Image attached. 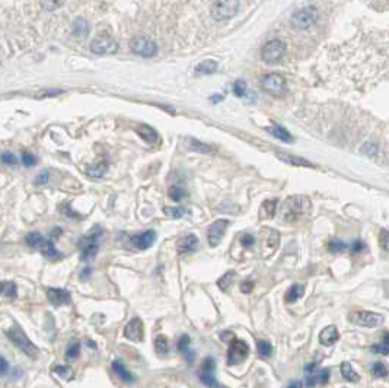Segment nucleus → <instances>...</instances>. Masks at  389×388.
Masks as SVG:
<instances>
[{"label":"nucleus","instance_id":"nucleus-1","mask_svg":"<svg viewBox=\"0 0 389 388\" xmlns=\"http://www.w3.org/2000/svg\"><path fill=\"white\" fill-rule=\"evenodd\" d=\"M312 203L306 196H292L286 200L280 210V218L285 222H296L303 215L309 213Z\"/></svg>","mask_w":389,"mask_h":388},{"label":"nucleus","instance_id":"nucleus-2","mask_svg":"<svg viewBox=\"0 0 389 388\" xmlns=\"http://www.w3.org/2000/svg\"><path fill=\"white\" fill-rule=\"evenodd\" d=\"M101 233H102L101 228L97 225L79 241L80 260L82 261H89V260H92L97 256V253H98V239H99Z\"/></svg>","mask_w":389,"mask_h":388},{"label":"nucleus","instance_id":"nucleus-3","mask_svg":"<svg viewBox=\"0 0 389 388\" xmlns=\"http://www.w3.org/2000/svg\"><path fill=\"white\" fill-rule=\"evenodd\" d=\"M6 336L10 338V341L18 347V349H21L25 355H28L29 358H37L38 356V347L26 337V334L22 332V330H19L18 327H15V329H10V330H7L6 332Z\"/></svg>","mask_w":389,"mask_h":388},{"label":"nucleus","instance_id":"nucleus-4","mask_svg":"<svg viewBox=\"0 0 389 388\" xmlns=\"http://www.w3.org/2000/svg\"><path fill=\"white\" fill-rule=\"evenodd\" d=\"M318 19H319V13H318L316 7L306 6V7L294 12L292 15L290 22H292V25L294 26V28H297V29H308V28H312V26L315 25L318 22Z\"/></svg>","mask_w":389,"mask_h":388},{"label":"nucleus","instance_id":"nucleus-5","mask_svg":"<svg viewBox=\"0 0 389 388\" xmlns=\"http://www.w3.org/2000/svg\"><path fill=\"white\" fill-rule=\"evenodd\" d=\"M261 88L271 97H282L286 91V80L279 73H267L261 78Z\"/></svg>","mask_w":389,"mask_h":388},{"label":"nucleus","instance_id":"nucleus-6","mask_svg":"<svg viewBox=\"0 0 389 388\" xmlns=\"http://www.w3.org/2000/svg\"><path fill=\"white\" fill-rule=\"evenodd\" d=\"M286 46L282 40H273L268 41L261 52V57L267 64H276L279 61H282V58L285 57Z\"/></svg>","mask_w":389,"mask_h":388},{"label":"nucleus","instance_id":"nucleus-7","mask_svg":"<svg viewBox=\"0 0 389 388\" xmlns=\"http://www.w3.org/2000/svg\"><path fill=\"white\" fill-rule=\"evenodd\" d=\"M350 321L360 327L373 329V327H379L381 324H384V317L381 314L370 312V311H356L350 314Z\"/></svg>","mask_w":389,"mask_h":388},{"label":"nucleus","instance_id":"nucleus-8","mask_svg":"<svg viewBox=\"0 0 389 388\" xmlns=\"http://www.w3.org/2000/svg\"><path fill=\"white\" fill-rule=\"evenodd\" d=\"M239 10L238 1H216L211 6V16L216 21H226L235 16Z\"/></svg>","mask_w":389,"mask_h":388},{"label":"nucleus","instance_id":"nucleus-9","mask_svg":"<svg viewBox=\"0 0 389 388\" xmlns=\"http://www.w3.org/2000/svg\"><path fill=\"white\" fill-rule=\"evenodd\" d=\"M248 355H249L248 343L243 341V340L235 338L229 346V350H228V365L234 366V365L243 362L248 358Z\"/></svg>","mask_w":389,"mask_h":388},{"label":"nucleus","instance_id":"nucleus-10","mask_svg":"<svg viewBox=\"0 0 389 388\" xmlns=\"http://www.w3.org/2000/svg\"><path fill=\"white\" fill-rule=\"evenodd\" d=\"M130 49L131 52L142 57H153L157 53V46L146 37H134L130 41Z\"/></svg>","mask_w":389,"mask_h":388},{"label":"nucleus","instance_id":"nucleus-11","mask_svg":"<svg viewBox=\"0 0 389 388\" xmlns=\"http://www.w3.org/2000/svg\"><path fill=\"white\" fill-rule=\"evenodd\" d=\"M214 371H216V362L213 358H206L204 362L201 365V371L198 374V378L200 381L208 388H222L217 381H216V377H214Z\"/></svg>","mask_w":389,"mask_h":388},{"label":"nucleus","instance_id":"nucleus-12","mask_svg":"<svg viewBox=\"0 0 389 388\" xmlns=\"http://www.w3.org/2000/svg\"><path fill=\"white\" fill-rule=\"evenodd\" d=\"M91 50L95 54L104 55V54H115L118 52V44L109 37H97L91 43Z\"/></svg>","mask_w":389,"mask_h":388},{"label":"nucleus","instance_id":"nucleus-13","mask_svg":"<svg viewBox=\"0 0 389 388\" xmlns=\"http://www.w3.org/2000/svg\"><path fill=\"white\" fill-rule=\"evenodd\" d=\"M228 226H229V221L228 219H219V221H216L214 223L210 225V228H208L207 231V239L208 244L211 247H217L220 244V241L223 239V235L226 232Z\"/></svg>","mask_w":389,"mask_h":388},{"label":"nucleus","instance_id":"nucleus-14","mask_svg":"<svg viewBox=\"0 0 389 388\" xmlns=\"http://www.w3.org/2000/svg\"><path fill=\"white\" fill-rule=\"evenodd\" d=\"M124 336L129 338L130 341H142L143 336H145V327H143V321L137 317L131 318L126 329H124Z\"/></svg>","mask_w":389,"mask_h":388},{"label":"nucleus","instance_id":"nucleus-15","mask_svg":"<svg viewBox=\"0 0 389 388\" xmlns=\"http://www.w3.org/2000/svg\"><path fill=\"white\" fill-rule=\"evenodd\" d=\"M47 298L52 305L60 307L70 302V292L66 289H57V287H49L47 289Z\"/></svg>","mask_w":389,"mask_h":388},{"label":"nucleus","instance_id":"nucleus-16","mask_svg":"<svg viewBox=\"0 0 389 388\" xmlns=\"http://www.w3.org/2000/svg\"><path fill=\"white\" fill-rule=\"evenodd\" d=\"M156 239V232L155 231H145L143 233H139V235H134L131 236V244L136 247V248H140V250H147L153 245Z\"/></svg>","mask_w":389,"mask_h":388},{"label":"nucleus","instance_id":"nucleus-17","mask_svg":"<svg viewBox=\"0 0 389 388\" xmlns=\"http://www.w3.org/2000/svg\"><path fill=\"white\" fill-rule=\"evenodd\" d=\"M197 247H198V238L194 233H188L178 241V253L180 254H190V253L195 251Z\"/></svg>","mask_w":389,"mask_h":388},{"label":"nucleus","instance_id":"nucleus-18","mask_svg":"<svg viewBox=\"0 0 389 388\" xmlns=\"http://www.w3.org/2000/svg\"><path fill=\"white\" fill-rule=\"evenodd\" d=\"M338 338H340V333H338L337 327L334 326H328L325 327L321 334H319V341L324 344V346H331L334 343H337Z\"/></svg>","mask_w":389,"mask_h":388},{"label":"nucleus","instance_id":"nucleus-19","mask_svg":"<svg viewBox=\"0 0 389 388\" xmlns=\"http://www.w3.org/2000/svg\"><path fill=\"white\" fill-rule=\"evenodd\" d=\"M72 32H73V35H76L79 38H86L89 35V32H91L89 22L85 18L79 16L72 24Z\"/></svg>","mask_w":389,"mask_h":388},{"label":"nucleus","instance_id":"nucleus-20","mask_svg":"<svg viewBox=\"0 0 389 388\" xmlns=\"http://www.w3.org/2000/svg\"><path fill=\"white\" fill-rule=\"evenodd\" d=\"M277 205H279V200L277 199H268L265 200L261 209H259V218L261 219H270L276 215V210H277Z\"/></svg>","mask_w":389,"mask_h":388},{"label":"nucleus","instance_id":"nucleus-21","mask_svg":"<svg viewBox=\"0 0 389 388\" xmlns=\"http://www.w3.org/2000/svg\"><path fill=\"white\" fill-rule=\"evenodd\" d=\"M112 371L115 372V375H117L121 381H124V383H127V384H133V383H134L133 374L129 372V369L120 362V361H114V362H112Z\"/></svg>","mask_w":389,"mask_h":388},{"label":"nucleus","instance_id":"nucleus-22","mask_svg":"<svg viewBox=\"0 0 389 388\" xmlns=\"http://www.w3.org/2000/svg\"><path fill=\"white\" fill-rule=\"evenodd\" d=\"M40 250H41V254H43L46 259L52 260V261H54V260L61 259V253L54 247L52 241H50V239H46L44 244L40 247Z\"/></svg>","mask_w":389,"mask_h":388},{"label":"nucleus","instance_id":"nucleus-23","mask_svg":"<svg viewBox=\"0 0 389 388\" xmlns=\"http://www.w3.org/2000/svg\"><path fill=\"white\" fill-rule=\"evenodd\" d=\"M190 341H191V340H190V337L187 336V334H184V336L180 337L177 347H178V350L181 352L182 355L185 356V359L191 363L193 361H194V352L188 349V347H190Z\"/></svg>","mask_w":389,"mask_h":388},{"label":"nucleus","instance_id":"nucleus-24","mask_svg":"<svg viewBox=\"0 0 389 388\" xmlns=\"http://www.w3.org/2000/svg\"><path fill=\"white\" fill-rule=\"evenodd\" d=\"M137 133H139L140 137H142L143 140H146L147 143H156V142L159 140L157 131H156L155 129H152L150 126H146V124L140 126V127L137 129Z\"/></svg>","mask_w":389,"mask_h":388},{"label":"nucleus","instance_id":"nucleus-25","mask_svg":"<svg viewBox=\"0 0 389 388\" xmlns=\"http://www.w3.org/2000/svg\"><path fill=\"white\" fill-rule=\"evenodd\" d=\"M188 149L191 152H197V154H211L214 151L213 146H210L207 143H203L200 140H195V139L188 140Z\"/></svg>","mask_w":389,"mask_h":388},{"label":"nucleus","instance_id":"nucleus-26","mask_svg":"<svg viewBox=\"0 0 389 388\" xmlns=\"http://www.w3.org/2000/svg\"><path fill=\"white\" fill-rule=\"evenodd\" d=\"M268 131H270L274 137L283 140L286 143H292V142H293V136H292L285 127H282V126H276V124H274V126L268 127Z\"/></svg>","mask_w":389,"mask_h":388},{"label":"nucleus","instance_id":"nucleus-27","mask_svg":"<svg viewBox=\"0 0 389 388\" xmlns=\"http://www.w3.org/2000/svg\"><path fill=\"white\" fill-rule=\"evenodd\" d=\"M106 169H108V164L102 161V162H98V164H94L92 166H89L86 169V174L89 177H94V178H101L105 175Z\"/></svg>","mask_w":389,"mask_h":388},{"label":"nucleus","instance_id":"nucleus-28","mask_svg":"<svg viewBox=\"0 0 389 388\" xmlns=\"http://www.w3.org/2000/svg\"><path fill=\"white\" fill-rule=\"evenodd\" d=\"M303 292H305V287H303L302 285L290 286V287H289V290L286 292V301H287L289 304H292V302H296L297 299H300V298H302Z\"/></svg>","mask_w":389,"mask_h":388},{"label":"nucleus","instance_id":"nucleus-29","mask_svg":"<svg viewBox=\"0 0 389 388\" xmlns=\"http://www.w3.org/2000/svg\"><path fill=\"white\" fill-rule=\"evenodd\" d=\"M341 375H342L347 381H350V383H357V381L360 380L359 374L353 369V366L348 362L341 363Z\"/></svg>","mask_w":389,"mask_h":388},{"label":"nucleus","instance_id":"nucleus-30","mask_svg":"<svg viewBox=\"0 0 389 388\" xmlns=\"http://www.w3.org/2000/svg\"><path fill=\"white\" fill-rule=\"evenodd\" d=\"M217 69V63L214 60H204L201 61L197 67H195V73L198 75H210V73H214Z\"/></svg>","mask_w":389,"mask_h":388},{"label":"nucleus","instance_id":"nucleus-31","mask_svg":"<svg viewBox=\"0 0 389 388\" xmlns=\"http://www.w3.org/2000/svg\"><path fill=\"white\" fill-rule=\"evenodd\" d=\"M279 159H282L286 164H290V165H294V166H311L313 168L309 161L303 159V158H299V156H292V155H277Z\"/></svg>","mask_w":389,"mask_h":388},{"label":"nucleus","instance_id":"nucleus-32","mask_svg":"<svg viewBox=\"0 0 389 388\" xmlns=\"http://www.w3.org/2000/svg\"><path fill=\"white\" fill-rule=\"evenodd\" d=\"M44 236L40 232H29L25 236V242L32 248H40L44 244Z\"/></svg>","mask_w":389,"mask_h":388},{"label":"nucleus","instance_id":"nucleus-33","mask_svg":"<svg viewBox=\"0 0 389 388\" xmlns=\"http://www.w3.org/2000/svg\"><path fill=\"white\" fill-rule=\"evenodd\" d=\"M372 352L379 355H389V333H385L382 337V341L379 344L372 346Z\"/></svg>","mask_w":389,"mask_h":388},{"label":"nucleus","instance_id":"nucleus-34","mask_svg":"<svg viewBox=\"0 0 389 388\" xmlns=\"http://www.w3.org/2000/svg\"><path fill=\"white\" fill-rule=\"evenodd\" d=\"M155 350L156 353H159V355H165V353H168V350H169V341H168L166 337L162 336V334H159V336L156 337Z\"/></svg>","mask_w":389,"mask_h":388},{"label":"nucleus","instance_id":"nucleus-35","mask_svg":"<svg viewBox=\"0 0 389 388\" xmlns=\"http://www.w3.org/2000/svg\"><path fill=\"white\" fill-rule=\"evenodd\" d=\"M257 350L261 358H270L273 353V346L267 340H258L257 341Z\"/></svg>","mask_w":389,"mask_h":388},{"label":"nucleus","instance_id":"nucleus-36","mask_svg":"<svg viewBox=\"0 0 389 388\" xmlns=\"http://www.w3.org/2000/svg\"><path fill=\"white\" fill-rule=\"evenodd\" d=\"M185 194H187V191H185L182 187H180V185H172V187H169V190H168V196H169V199L174 200V202H181L182 199L185 197Z\"/></svg>","mask_w":389,"mask_h":388},{"label":"nucleus","instance_id":"nucleus-37","mask_svg":"<svg viewBox=\"0 0 389 388\" xmlns=\"http://www.w3.org/2000/svg\"><path fill=\"white\" fill-rule=\"evenodd\" d=\"M79 353H80V341H78V340L70 341V344L66 349V358L67 359H76Z\"/></svg>","mask_w":389,"mask_h":388},{"label":"nucleus","instance_id":"nucleus-38","mask_svg":"<svg viewBox=\"0 0 389 388\" xmlns=\"http://www.w3.org/2000/svg\"><path fill=\"white\" fill-rule=\"evenodd\" d=\"M52 372H54L55 375H58L60 378H63V380H70L72 375H73L72 369H70L69 366H63V365H55V366L52 368Z\"/></svg>","mask_w":389,"mask_h":388},{"label":"nucleus","instance_id":"nucleus-39","mask_svg":"<svg viewBox=\"0 0 389 388\" xmlns=\"http://www.w3.org/2000/svg\"><path fill=\"white\" fill-rule=\"evenodd\" d=\"M388 372L389 369L384 362H376L373 363V366H372V374H373L376 378H385V377L388 375Z\"/></svg>","mask_w":389,"mask_h":388},{"label":"nucleus","instance_id":"nucleus-40","mask_svg":"<svg viewBox=\"0 0 389 388\" xmlns=\"http://www.w3.org/2000/svg\"><path fill=\"white\" fill-rule=\"evenodd\" d=\"M234 279H235L234 272H228L225 276H222V277L219 279L217 286H219L222 290H228V289H229V286L232 285V280H234Z\"/></svg>","mask_w":389,"mask_h":388},{"label":"nucleus","instance_id":"nucleus-41","mask_svg":"<svg viewBox=\"0 0 389 388\" xmlns=\"http://www.w3.org/2000/svg\"><path fill=\"white\" fill-rule=\"evenodd\" d=\"M163 213L166 215V216H169V218H172V219H180V218H182L184 216V213H185V210L182 209V207H165L163 209Z\"/></svg>","mask_w":389,"mask_h":388},{"label":"nucleus","instance_id":"nucleus-42","mask_svg":"<svg viewBox=\"0 0 389 388\" xmlns=\"http://www.w3.org/2000/svg\"><path fill=\"white\" fill-rule=\"evenodd\" d=\"M347 248V245L342 242V241H338V239H333L330 244H328V250L331 251V253H341V251H344Z\"/></svg>","mask_w":389,"mask_h":388},{"label":"nucleus","instance_id":"nucleus-43","mask_svg":"<svg viewBox=\"0 0 389 388\" xmlns=\"http://www.w3.org/2000/svg\"><path fill=\"white\" fill-rule=\"evenodd\" d=\"M234 94L236 97H245V94H246V83L243 80H236L235 82Z\"/></svg>","mask_w":389,"mask_h":388},{"label":"nucleus","instance_id":"nucleus-44","mask_svg":"<svg viewBox=\"0 0 389 388\" xmlns=\"http://www.w3.org/2000/svg\"><path fill=\"white\" fill-rule=\"evenodd\" d=\"M3 293L7 296V298H16V293H18V287L13 282H4V290Z\"/></svg>","mask_w":389,"mask_h":388},{"label":"nucleus","instance_id":"nucleus-45","mask_svg":"<svg viewBox=\"0 0 389 388\" xmlns=\"http://www.w3.org/2000/svg\"><path fill=\"white\" fill-rule=\"evenodd\" d=\"M0 161L4 165H16L18 164V158H16V155H13L12 152H3L0 155Z\"/></svg>","mask_w":389,"mask_h":388},{"label":"nucleus","instance_id":"nucleus-46","mask_svg":"<svg viewBox=\"0 0 389 388\" xmlns=\"http://www.w3.org/2000/svg\"><path fill=\"white\" fill-rule=\"evenodd\" d=\"M360 151L369 156L376 155V154H378V145H376L375 142H367V143H364L363 146H362Z\"/></svg>","mask_w":389,"mask_h":388},{"label":"nucleus","instance_id":"nucleus-47","mask_svg":"<svg viewBox=\"0 0 389 388\" xmlns=\"http://www.w3.org/2000/svg\"><path fill=\"white\" fill-rule=\"evenodd\" d=\"M379 245L382 247V250L389 251V232L385 229H382L379 233Z\"/></svg>","mask_w":389,"mask_h":388},{"label":"nucleus","instance_id":"nucleus-48","mask_svg":"<svg viewBox=\"0 0 389 388\" xmlns=\"http://www.w3.org/2000/svg\"><path fill=\"white\" fill-rule=\"evenodd\" d=\"M279 242H280V235H279V232H277V231H271V235H270V239H268L267 245L274 251V250L277 248Z\"/></svg>","mask_w":389,"mask_h":388},{"label":"nucleus","instance_id":"nucleus-49","mask_svg":"<svg viewBox=\"0 0 389 388\" xmlns=\"http://www.w3.org/2000/svg\"><path fill=\"white\" fill-rule=\"evenodd\" d=\"M61 6H63V1H49V0L47 1H41V7L49 10V12H54L55 9H58Z\"/></svg>","mask_w":389,"mask_h":388},{"label":"nucleus","instance_id":"nucleus-50","mask_svg":"<svg viewBox=\"0 0 389 388\" xmlns=\"http://www.w3.org/2000/svg\"><path fill=\"white\" fill-rule=\"evenodd\" d=\"M316 377H318V383H319V384H327L328 380H330V369H328V368L321 369V371L316 374Z\"/></svg>","mask_w":389,"mask_h":388},{"label":"nucleus","instance_id":"nucleus-51","mask_svg":"<svg viewBox=\"0 0 389 388\" xmlns=\"http://www.w3.org/2000/svg\"><path fill=\"white\" fill-rule=\"evenodd\" d=\"M49 178H50L49 171H41V172L35 177V184H37V185H46V184L49 182Z\"/></svg>","mask_w":389,"mask_h":388},{"label":"nucleus","instance_id":"nucleus-52","mask_svg":"<svg viewBox=\"0 0 389 388\" xmlns=\"http://www.w3.org/2000/svg\"><path fill=\"white\" fill-rule=\"evenodd\" d=\"M22 162H24L25 166L31 168L35 164V156L32 155V154H29V152H24L22 154Z\"/></svg>","mask_w":389,"mask_h":388},{"label":"nucleus","instance_id":"nucleus-53","mask_svg":"<svg viewBox=\"0 0 389 388\" xmlns=\"http://www.w3.org/2000/svg\"><path fill=\"white\" fill-rule=\"evenodd\" d=\"M241 244L245 245V247H251V245L255 244V238H254L252 235H249V233H245V235H242V238H241Z\"/></svg>","mask_w":389,"mask_h":388},{"label":"nucleus","instance_id":"nucleus-54","mask_svg":"<svg viewBox=\"0 0 389 388\" xmlns=\"http://www.w3.org/2000/svg\"><path fill=\"white\" fill-rule=\"evenodd\" d=\"M60 94H63L61 89H49V91H43L41 95H38V98H44V97H57V95H60Z\"/></svg>","mask_w":389,"mask_h":388},{"label":"nucleus","instance_id":"nucleus-55","mask_svg":"<svg viewBox=\"0 0 389 388\" xmlns=\"http://www.w3.org/2000/svg\"><path fill=\"white\" fill-rule=\"evenodd\" d=\"M9 369H10L9 362L3 356H0V375H6L9 372Z\"/></svg>","mask_w":389,"mask_h":388},{"label":"nucleus","instance_id":"nucleus-56","mask_svg":"<svg viewBox=\"0 0 389 388\" xmlns=\"http://www.w3.org/2000/svg\"><path fill=\"white\" fill-rule=\"evenodd\" d=\"M305 384H306V388H313L316 384H318V377H316V374L315 375H306V381H305Z\"/></svg>","mask_w":389,"mask_h":388},{"label":"nucleus","instance_id":"nucleus-57","mask_svg":"<svg viewBox=\"0 0 389 388\" xmlns=\"http://www.w3.org/2000/svg\"><path fill=\"white\" fill-rule=\"evenodd\" d=\"M316 369H318V365H316V363H306V365H305V374H306V375H315V374H318Z\"/></svg>","mask_w":389,"mask_h":388},{"label":"nucleus","instance_id":"nucleus-58","mask_svg":"<svg viewBox=\"0 0 389 388\" xmlns=\"http://www.w3.org/2000/svg\"><path fill=\"white\" fill-rule=\"evenodd\" d=\"M252 289H254V283L249 282V280H245V282L241 283V290H242L243 293H249Z\"/></svg>","mask_w":389,"mask_h":388},{"label":"nucleus","instance_id":"nucleus-59","mask_svg":"<svg viewBox=\"0 0 389 388\" xmlns=\"http://www.w3.org/2000/svg\"><path fill=\"white\" fill-rule=\"evenodd\" d=\"M364 248H366V245H364L362 241H356V242L353 244V247H351L353 253H362Z\"/></svg>","mask_w":389,"mask_h":388},{"label":"nucleus","instance_id":"nucleus-60","mask_svg":"<svg viewBox=\"0 0 389 388\" xmlns=\"http://www.w3.org/2000/svg\"><path fill=\"white\" fill-rule=\"evenodd\" d=\"M89 275H91V269H89V267H86V269H85V270L80 273V277H82V279H86Z\"/></svg>","mask_w":389,"mask_h":388},{"label":"nucleus","instance_id":"nucleus-61","mask_svg":"<svg viewBox=\"0 0 389 388\" xmlns=\"http://www.w3.org/2000/svg\"><path fill=\"white\" fill-rule=\"evenodd\" d=\"M287 388H302V383L300 381H293Z\"/></svg>","mask_w":389,"mask_h":388},{"label":"nucleus","instance_id":"nucleus-62","mask_svg":"<svg viewBox=\"0 0 389 388\" xmlns=\"http://www.w3.org/2000/svg\"><path fill=\"white\" fill-rule=\"evenodd\" d=\"M220 100H223L222 95H217V97H211V98H210V101H213V103H217V101H220Z\"/></svg>","mask_w":389,"mask_h":388},{"label":"nucleus","instance_id":"nucleus-63","mask_svg":"<svg viewBox=\"0 0 389 388\" xmlns=\"http://www.w3.org/2000/svg\"><path fill=\"white\" fill-rule=\"evenodd\" d=\"M4 290V282H0V293H3Z\"/></svg>","mask_w":389,"mask_h":388},{"label":"nucleus","instance_id":"nucleus-64","mask_svg":"<svg viewBox=\"0 0 389 388\" xmlns=\"http://www.w3.org/2000/svg\"><path fill=\"white\" fill-rule=\"evenodd\" d=\"M88 344H89V346H91V347H95V343H92V341H91V340H88Z\"/></svg>","mask_w":389,"mask_h":388}]
</instances>
